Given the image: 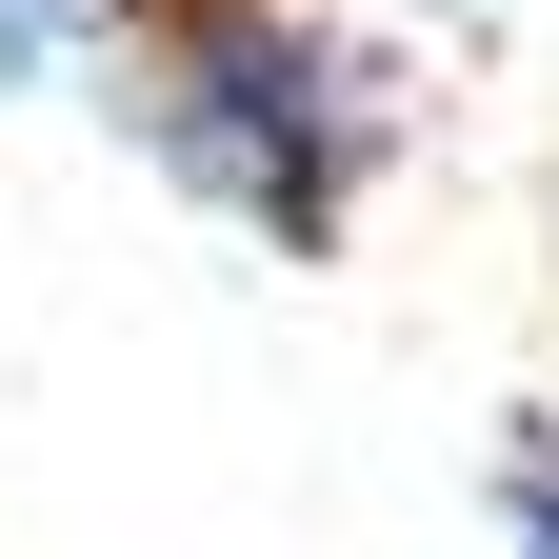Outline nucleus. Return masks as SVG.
I'll return each mask as SVG.
<instances>
[{
  "label": "nucleus",
  "instance_id": "obj_3",
  "mask_svg": "<svg viewBox=\"0 0 559 559\" xmlns=\"http://www.w3.org/2000/svg\"><path fill=\"white\" fill-rule=\"evenodd\" d=\"M500 559H559V460H520V479H500Z\"/></svg>",
  "mask_w": 559,
  "mask_h": 559
},
{
  "label": "nucleus",
  "instance_id": "obj_1",
  "mask_svg": "<svg viewBox=\"0 0 559 559\" xmlns=\"http://www.w3.org/2000/svg\"><path fill=\"white\" fill-rule=\"evenodd\" d=\"M100 100H120L140 160H160L200 221H240L260 260H340L360 200L400 180V60L340 40L320 0H120Z\"/></svg>",
  "mask_w": 559,
  "mask_h": 559
},
{
  "label": "nucleus",
  "instance_id": "obj_2",
  "mask_svg": "<svg viewBox=\"0 0 559 559\" xmlns=\"http://www.w3.org/2000/svg\"><path fill=\"white\" fill-rule=\"evenodd\" d=\"M100 60H120V0H0V81H100Z\"/></svg>",
  "mask_w": 559,
  "mask_h": 559
}]
</instances>
